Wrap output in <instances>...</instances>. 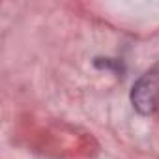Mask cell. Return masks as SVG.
<instances>
[{
    "label": "cell",
    "mask_w": 159,
    "mask_h": 159,
    "mask_svg": "<svg viewBox=\"0 0 159 159\" xmlns=\"http://www.w3.org/2000/svg\"><path fill=\"white\" fill-rule=\"evenodd\" d=\"M159 101V79L155 75V69L142 75L133 84L131 90V103L140 114H152Z\"/></svg>",
    "instance_id": "1"
}]
</instances>
